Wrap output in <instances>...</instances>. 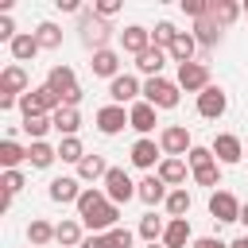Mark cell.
Instances as JSON below:
<instances>
[{
    "label": "cell",
    "instance_id": "cell-16",
    "mask_svg": "<svg viewBox=\"0 0 248 248\" xmlns=\"http://www.w3.org/2000/svg\"><path fill=\"white\" fill-rule=\"evenodd\" d=\"M147 46H151V31H147V27L132 23V27H124V31H120V50H128V54H136V58H140Z\"/></svg>",
    "mask_w": 248,
    "mask_h": 248
},
{
    "label": "cell",
    "instance_id": "cell-23",
    "mask_svg": "<svg viewBox=\"0 0 248 248\" xmlns=\"http://www.w3.org/2000/svg\"><path fill=\"white\" fill-rule=\"evenodd\" d=\"M190 35L198 39V46H202V50H209V46H217V43H221V35H225V31H221L213 19H194V31H190Z\"/></svg>",
    "mask_w": 248,
    "mask_h": 248
},
{
    "label": "cell",
    "instance_id": "cell-7",
    "mask_svg": "<svg viewBox=\"0 0 248 248\" xmlns=\"http://www.w3.org/2000/svg\"><path fill=\"white\" fill-rule=\"evenodd\" d=\"M124 128H132L124 105H105V108H97V132H101V136H116V132H124Z\"/></svg>",
    "mask_w": 248,
    "mask_h": 248
},
{
    "label": "cell",
    "instance_id": "cell-52",
    "mask_svg": "<svg viewBox=\"0 0 248 248\" xmlns=\"http://www.w3.org/2000/svg\"><path fill=\"white\" fill-rule=\"evenodd\" d=\"M244 16H248V4H244Z\"/></svg>",
    "mask_w": 248,
    "mask_h": 248
},
{
    "label": "cell",
    "instance_id": "cell-25",
    "mask_svg": "<svg viewBox=\"0 0 248 248\" xmlns=\"http://www.w3.org/2000/svg\"><path fill=\"white\" fill-rule=\"evenodd\" d=\"M163 62H167V50L147 46V50L136 58V70H140V74H147V78H163V74H159V70H163Z\"/></svg>",
    "mask_w": 248,
    "mask_h": 248
},
{
    "label": "cell",
    "instance_id": "cell-6",
    "mask_svg": "<svg viewBox=\"0 0 248 248\" xmlns=\"http://www.w3.org/2000/svg\"><path fill=\"white\" fill-rule=\"evenodd\" d=\"M225 108H229V93L221 85H209V89L198 93V116L217 120V116H225Z\"/></svg>",
    "mask_w": 248,
    "mask_h": 248
},
{
    "label": "cell",
    "instance_id": "cell-22",
    "mask_svg": "<svg viewBox=\"0 0 248 248\" xmlns=\"http://www.w3.org/2000/svg\"><path fill=\"white\" fill-rule=\"evenodd\" d=\"M155 174H159V178H163L167 186H174V190H178V186L186 182V163H182V159H170V155H167V159H159Z\"/></svg>",
    "mask_w": 248,
    "mask_h": 248
},
{
    "label": "cell",
    "instance_id": "cell-33",
    "mask_svg": "<svg viewBox=\"0 0 248 248\" xmlns=\"http://www.w3.org/2000/svg\"><path fill=\"white\" fill-rule=\"evenodd\" d=\"M35 39H39L43 50H58V46H62V27H58V23H39V27H35Z\"/></svg>",
    "mask_w": 248,
    "mask_h": 248
},
{
    "label": "cell",
    "instance_id": "cell-42",
    "mask_svg": "<svg viewBox=\"0 0 248 248\" xmlns=\"http://www.w3.org/2000/svg\"><path fill=\"white\" fill-rule=\"evenodd\" d=\"M81 248H116V240H112L108 232H89V236L81 240Z\"/></svg>",
    "mask_w": 248,
    "mask_h": 248
},
{
    "label": "cell",
    "instance_id": "cell-40",
    "mask_svg": "<svg viewBox=\"0 0 248 248\" xmlns=\"http://www.w3.org/2000/svg\"><path fill=\"white\" fill-rule=\"evenodd\" d=\"M186 163H190V170H198V167H209L217 159H213V147H190L186 151Z\"/></svg>",
    "mask_w": 248,
    "mask_h": 248
},
{
    "label": "cell",
    "instance_id": "cell-49",
    "mask_svg": "<svg viewBox=\"0 0 248 248\" xmlns=\"http://www.w3.org/2000/svg\"><path fill=\"white\" fill-rule=\"evenodd\" d=\"M229 248H248V232H244V236H236V240H232Z\"/></svg>",
    "mask_w": 248,
    "mask_h": 248
},
{
    "label": "cell",
    "instance_id": "cell-21",
    "mask_svg": "<svg viewBox=\"0 0 248 248\" xmlns=\"http://www.w3.org/2000/svg\"><path fill=\"white\" fill-rule=\"evenodd\" d=\"M108 170H112V167L105 163V155H85V159L78 163V178H81V182H97V178L105 182Z\"/></svg>",
    "mask_w": 248,
    "mask_h": 248
},
{
    "label": "cell",
    "instance_id": "cell-5",
    "mask_svg": "<svg viewBox=\"0 0 248 248\" xmlns=\"http://www.w3.org/2000/svg\"><path fill=\"white\" fill-rule=\"evenodd\" d=\"M213 81H209V66L205 62H186V66H178V89H186V93H202V89H209Z\"/></svg>",
    "mask_w": 248,
    "mask_h": 248
},
{
    "label": "cell",
    "instance_id": "cell-13",
    "mask_svg": "<svg viewBox=\"0 0 248 248\" xmlns=\"http://www.w3.org/2000/svg\"><path fill=\"white\" fill-rule=\"evenodd\" d=\"M27 85L31 81H27V70L23 66H8L0 74V97H23V93H31Z\"/></svg>",
    "mask_w": 248,
    "mask_h": 248
},
{
    "label": "cell",
    "instance_id": "cell-24",
    "mask_svg": "<svg viewBox=\"0 0 248 248\" xmlns=\"http://www.w3.org/2000/svg\"><path fill=\"white\" fill-rule=\"evenodd\" d=\"M194 50H198V39H194L190 31H178V39L170 43V50H167V54H170L178 66H186V62H194Z\"/></svg>",
    "mask_w": 248,
    "mask_h": 248
},
{
    "label": "cell",
    "instance_id": "cell-39",
    "mask_svg": "<svg viewBox=\"0 0 248 248\" xmlns=\"http://www.w3.org/2000/svg\"><path fill=\"white\" fill-rule=\"evenodd\" d=\"M194 182H198V186H221V163L198 167V170H194Z\"/></svg>",
    "mask_w": 248,
    "mask_h": 248
},
{
    "label": "cell",
    "instance_id": "cell-32",
    "mask_svg": "<svg viewBox=\"0 0 248 248\" xmlns=\"http://www.w3.org/2000/svg\"><path fill=\"white\" fill-rule=\"evenodd\" d=\"M27 240H31V248L50 244V240H54V225H50V221H43V217H35V221L27 225Z\"/></svg>",
    "mask_w": 248,
    "mask_h": 248
},
{
    "label": "cell",
    "instance_id": "cell-35",
    "mask_svg": "<svg viewBox=\"0 0 248 248\" xmlns=\"http://www.w3.org/2000/svg\"><path fill=\"white\" fill-rule=\"evenodd\" d=\"M54 240H58L62 248H74V244H81L85 236H81V225H78V221H62V225H54Z\"/></svg>",
    "mask_w": 248,
    "mask_h": 248
},
{
    "label": "cell",
    "instance_id": "cell-17",
    "mask_svg": "<svg viewBox=\"0 0 248 248\" xmlns=\"http://www.w3.org/2000/svg\"><path fill=\"white\" fill-rule=\"evenodd\" d=\"M89 70L97 74V78H120V54L112 50V46H105V50H97L93 54V62H89Z\"/></svg>",
    "mask_w": 248,
    "mask_h": 248
},
{
    "label": "cell",
    "instance_id": "cell-8",
    "mask_svg": "<svg viewBox=\"0 0 248 248\" xmlns=\"http://www.w3.org/2000/svg\"><path fill=\"white\" fill-rule=\"evenodd\" d=\"M159 147H163V155L178 159V155H186L194 143H190V132H186L182 124H167V128L159 132Z\"/></svg>",
    "mask_w": 248,
    "mask_h": 248
},
{
    "label": "cell",
    "instance_id": "cell-47",
    "mask_svg": "<svg viewBox=\"0 0 248 248\" xmlns=\"http://www.w3.org/2000/svg\"><path fill=\"white\" fill-rule=\"evenodd\" d=\"M194 248H229L225 240H217V236H198L194 240Z\"/></svg>",
    "mask_w": 248,
    "mask_h": 248
},
{
    "label": "cell",
    "instance_id": "cell-48",
    "mask_svg": "<svg viewBox=\"0 0 248 248\" xmlns=\"http://www.w3.org/2000/svg\"><path fill=\"white\" fill-rule=\"evenodd\" d=\"M58 8H62V12H78V16H81V12H85V8H81V4H78V0H58Z\"/></svg>",
    "mask_w": 248,
    "mask_h": 248
},
{
    "label": "cell",
    "instance_id": "cell-10",
    "mask_svg": "<svg viewBox=\"0 0 248 248\" xmlns=\"http://www.w3.org/2000/svg\"><path fill=\"white\" fill-rule=\"evenodd\" d=\"M81 178L78 174H62V178H50V186H46V194H50V202H58V205H78V198H81V186H78Z\"/></svg>",
    "mask_w": 248,
    "mask_h": 248
},
{
    "label": "cell",
    "instance_id": "cell-18",
    "mask_svg": "<svg viewBox=\"0 0 248 248\" xmlns=\"http://www.w3.org/2000/svg\"><path fill=\"white\" fill-rule=\"evenodd\" d=\"M128 120H132V128H136L143 140H147V132H155V124H159V120H155V105H147V101H136V105L128 108Z\"/></svg>",
    "mask_w": 248,
    "mask_h": 248
},
{
    "label": "cell",
    "instance_id": "cell-12",
    "mask_svg": "<svg viewBox=\"0 0 248 248\" xmlns=\"http://www.w3.org/2000/svg\"><path fill=\"white\" fill-rule=\"evenodd\" d=\"M140 93H143V85H140L132 74H120V78H112V81H108V97H112V105H128V101L136 105V97H140Z\"/></svg>",
    "mask_w": 248,
    "mask_h": 248
},
{
    "label": "cell",
    "instance_id": "cell-41",
    "mask_svg": "<svg viewBox=\"0 0 248 248\" xmlns=\"http://www.w3.org/2000/svg\"><path fill=\"white\" fill-rule=\"evenodd\" d=\"M0 186H4V194H12V198H16V194H19L23 186H27V178H23L19 170H4V178H0Z\"/></svg>",
    "mask_w": 248,
    "mask_h": 248
},
{
    "label": "cell",
    "instance_id": "cell-11",
    "mask_svg": "<svg viewBox=\"0 0 248 248\" xmlns=\"http://www.w3.org/2000/svg\"><path fill=\"white\" fill-rule=\"evenodd\" d=\"M209 217L213 221H240V202L229 190H213L209 198Z\"/></svg>",
    "mask_w": 248,
    "mask_h": 248
},
{
    "label": "cell",
    "instance_id": "cell-4",
    "mask_svg": "<svg viewBox=\"0 0 248 248\" xmlns=\"http://www.w3.org/2000/svg\"><path fill=\"white\" fill-rule=\"evenodd\" d=\"M105 198H108L112 205H124V202H132V198H136V182L128 178V170H124V167H112V170L105 174Z\"/></svg>",
    "mask_w": 248,
    "mask_h": 248
},
{
    "label": "cell",
    "instance_id": "cell-44",
    "mask_svg": "<svg viewBox=\"0 0 248 248\" xmlns=\"http://www.w3.org/2000/svg\"><path fill=\"white\" fill-rule=\"evenodd\" d=\"M93 12H97L101 19H108V16H116V12H120V0H97V4H93Z\"/></svg>",
    "mask_w": 248,
    "mask_h": 248
},
{
    "label": "cell",
    "instance_id": "cell-1",
    "mask_svg": "<svg viewBox=\"0 0 248 248\" xmlns=\"http://www.w3.org/2000/svg\"><path fill=\"white\" fill-rule=\"evenodd\" d=\"M78 217H81V225H89L93 232H112L116 229V221H120V205H112L108 198H105V190H81V198H78Z\"/></svg>",
    "mask_w": 248,
    "mask_h": 248
},
{
    "label": "cell",
    "instance_id": "cell-43",
    "mask_svg": "<svg viewBox=\"0 0 248 248\" xmlns=\"http://www.w3.org/2000/svg\"><path fill=\"white\" fill-rule=\"evenodd\" d=\"M182 12H186V16H194V19H205L209 0H182Z\"/></svg>",
    "mask_w": 248,
    "mask_h": 248
},
{
    "label": "cell",
    "instance_id": "cell-36",
    "mask_svg": "<svg viewBox=\"0 0 248 248\" xmlns=\"http://www.w3.org/2000/svg\"><path fill=\"white\" fill-rule=\"evenodd\" d=\"M178 39V27L174 23H155V31H151V46H159V50H170V43Z\"/></svg>",
    "mask_w": 248,
    "mask_h": 248
},
{
    "label": "cell",
    "instance_id": "cell-29",
    "mask_svg": "<svg viewBox=\"0 0 248 248\" xmlns=\"http://www.w3.org/2000/svg\"><path fill=\"white\" fill-rule=\"evenodd\" d=\"M54 159H58V147H50L46 140H39V143H31V147H27V163H31L35 170H46Z\"/></svg>",
    "mask_w": 248,
    "mask_h": 248
},
{
    "label": "cell",
    "instance_id": "cell-45",
    "mask_svg": "<svg viewBox=\"0 0 248 248\" xmlns=\"http://www.w3.org/2000/svg\"><path fill=\"white\" fill-rule=\"evenodd\" d=\"M19 31H16V23H12V16H0V43H12Z\"/></svg>",
    "mask_w": 248,
    "mask_h": 248
},
{
    "label": "cell",
    "instance_id": "cell-26",
    "mask_svg": "<svg viewBox=\"0 0 248 248\" xmlns=\"http://www.w3.org/2000/svg\"><path fill=\"white\" fill-rule=\"evenodd\" d=\"M46 85H50L58 97H66L70 89H78V78H74V70H70V66H50V74H46Z\"/></svg>",
    "mask_w": 248,
    "mask_h": 248
},
{
    "label": "cell",
    "instance_id": "cell-9",
    "mask_svg": "<svg viewBox=\"0 0 248 248\" xmlns=\"http://www.w3.org/2000/svg\"><path fill=\"white\" fill-rule=\"evenodd\" d=\"M209 147H213V159H217V163H225V167L240 163V155H244V143H240V136H232V132H221Z\"/></svg>",
    "mask_w": 248,
    "mask_h": 248
},
{
    "label": "cell",
    "instance_id": "cell-28",
    "mask_svg": "<svg viewBox=\"0 0 248 248\" xmlns=\"http://www.w3.org/2000/svg\"><path fill=\"white\" fill-rule=\"evenodd\" d=\"M50 120H54V132H58L62 140H66V136H78V128H81V112H78V108H58Z\"/></svg>",
    "mask_w": 248,
    "mask_h": 248
},
{
    "label": "cell",
    "instance_id": "cell-30",
    "mask_svg": "<svg viewBox=\"0 0 248 248\" xmlns=\"http://www.w3.org/2000/svg\"><path fill=\"white\" fill-rule=\"evenodd\" d=\"M163 232H167V221H163V217H155V213H143V217H140V236H143L147 244H159Z\"/></svg>",
    "mask_w": 248,
    "mask_h": 248
},
{
    "label": "cell",
    "instance_id": "cell-14",
    "mask_svg": "<svg viewBox=\"0 0 248 248\" xmlns=\"http://www.w3.org/2000/svg\"><path fill=\"white\" fill-rule=\"evenodd\" d=\"M136 198H140L143 205H159V202H167V182L151 170L147 178H140V182H136Z\"/></svg>",
    "mask_w": 248,
    "mask_h": 248
},
{
    "label": "cell",
    "instance_id": "cell-37",
    "mask_svg": "<svg viewBox=\"0 0 248 248\" xmlns=\"http://www.w3.org/2000/svg\"><path fill=\"white\" fill-rule=\"evenodd\" d=\"M50 128H54V120H50V116H23V132L31 136V143H39Z\"/></svg>",
    "mask_w": 248,
    "mask_h": 248
},
{
    "label": "cell",
    "instance_id": "cell-46",
    "mask_svg": "<svg viewBox=\"0 0 248 248\" xmlns=\"http://www.w3.org/2000/svg\"><path fill=\"white\" fill-rule=\"evenodd\" d=\"M108 236L116 240V248H132V232H128V229H120V225H116V229H112Z\"/></svg>",
    "mask_w": 248,
    "mask_h": 248
},
{
    "label": "cell",
    "instance_id": "cell-2",
    "mask_svg": "<svg viewBox=\"0 0 248 248\" xmlns=\"http://www.w3.org/2000/svg\"><path fill=\"white\" fill-rule=\"evenodd\" d=\"M78 31H81V46L85 50H105L108 46V39H112V27H108V19H101L93 8H85L81 16H78Z\"/></svg>",
    "mask_w": 248,
    "mask_h": 248
},
{
    "label": "cell",
    "instance_id": "cell-19",
    "mask_svg": "<svg viewBox=\"0 0 248 248\" xmlns=\"http://www.w3.org/2000/svg\"><path fill=\"white\" fill-rule=\"evenodd\" d=\"M128 155H132V167H140V170H151V167H155V159L163 155V147H159L155 140H136Z\"/></svg>",
    "mask_w": 248,
    "mask_h": 248
},
{
    "label": "cell",
    "instance_id": "cell-15",
    "mask_svg": "<svg viewBox=\"0 0 248 248\" xmlns=\"http://www.w3.org/2000/svg\"><path fill=\"white\" fill-rule=\"evenodd\" d=\"M240 12H244V8H240L236 0H209L205 19H213V23L225 31V27H232V23H236V16H240Z\"/></svg>",
    "mask_w": 248,
    "mask_h": 248
},
{
    "label": "cell",
    "instance_id": "cell-50",
    "mask_svg": "<svg viewBox=\"0 0 248 248\" xmlns=\"http://www.w3.org/2000/svg\"><path fill=\"white\" fill-rule=\"evenodd\" d=\"M240 221H244V225H248V202H244V205H240Z\"/></svg>",
    "mask_w": 248,
    "mask_h": 248
},
{
    "label": "cell",
    "instance_id": "cell-27",
    "mask_svg": "<svg viewBox=\"0 0 248 248\" xmlns=\"http://www.w3.org/2000/svg\"><path fill=\"white\" fill-rule=\"evenodd\" d=\"M186 240H190V221L186 217H170L167 232H163V244L167 248H186Z\"/></svg>",
    "mask_w": 248,
    "mask_h": 248
},
{
    "label": "cell",
    "instance_id": "cell-38",
    "mask_svg": "<svg viewBox=\"0 0 248 248\" xmlns=\"http://www.w3.org/2000/svg\"><path fill=\"white\" fill-rule=\"evenodd\" d=\"M58 159H62V163H81V159H85L81 140H78V136H66V140L58 143Z\"/></svg>",
    "mask_w": 248,
    "mask_h": 248
},
{
    "label": "cell",
    "instance_id": "cell-3",
    "mask_svg": "<svg viewBox=\"0 0 248 248\" xmlns=\"http://www.w3.org/2000/svg\"><path fill=\"white\" fill-rule=\"evenodd\" d=\"M143 101L155 105V108H174V105H178V81L147 78V81H143Z\"/></svg>",
    "mask_w": 248,
    "mask_h": 248
},
{
    "label": "cell",
    "instance_id": "cell-20",
    "mask_svg": "<svg viewBox=\"0 0 248 248\" xmlns=\"http://www.w3.org/2000/svg\"><path fill=\"white\" fill-rule=\"evenodd\" d=\"M8 50H12V58H16V62H31V58H35V54H39L43 46H39L35 31H31V35H27V31H19V35H16L12 43H8Z\"/></svg>",
    "mask_w": 248,
    "mask_h": 248
},
{
    "label": "cell",
    "instance_id": "cell-34",
    "mask_svg": "<svg viewBox=\"0 0 248 248\" xmlns=\"http://www.w3.org/2000/svg\"><path fill=\"white\" fill-rule=\"evenodd\" d=\"M23 159H27V147H19L16 140H4V143H0V163H4V170H16Z\"/></svg>",
    "mask_w": 248,
    "mask_h": 248
},
{
    "label": "cell",
    "instance_id": "cell-51",
    "mask_svg": "<svg viewBox=\"0 0 248 248\" xmlns=\"http://www.w3.org/2000/svg\"><path fill=\"white\" fill-rule=\"evenodd\" d=\"M147 248H167V244H163V240H159V244H147Z\"/></svg>",
    "mask_w": 248,
    "mask_h": 248
},
{
    "label": "cell",
    "instance_id": "cell-31",
    "mask_svg": "<svg viewBox=\"0 0 248 248\" xmlns=\"http://www.w3.org/2000/svg\"><path fill=\"white\" fill-rule=\"evenodd\" d=\"M190 205H194V198H190V190H186V186H178V190H170V194H167V213H170V217H186V213H190Z\"/></svg>",
    "mask_w": 248,
    "mask_h": 248
}]
</instances>
